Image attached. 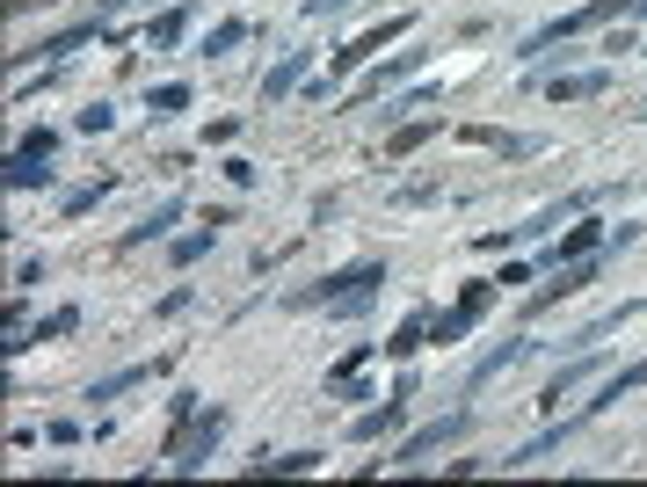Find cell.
<instances>
[{
  "label": "cell",
  "mask_w": 647,
  "mask_h": 487,
  "mask_svg": "<svg viewBox=\"0 0 647 487\" xmlns=\"http://www.w3.org/2000/svg\"><path fill=\"white\" fill-rule=\"evenodd\" d=\"M618 15H647V0H590V8H575V15L545 22L539 36H524V52L517 59H545L553 44H568V36H582V30H604V22H618Z\"/></svg>",
  "instance_id": "obj_1"
},
{
  "label": "cell",
  "mask_w": 647,
  "mask_h": 487,
  "mask_svg": "<svg viewBox=\"0 0 647 487\" xmlns=\"http://www.w3.org/2000/svg\"><path fill=\"white\" fill-rule=\"evenodd\" d=\"M379 284H385V262H357V269L328 277L320 292H291V306H328V314H364Z\"/></svg>",
  "instance_id": "obj_2"
},
{
  "label": "cell",
  "mask_w": 647,
  "mask_h": 487,
  "mask_svg": "<svg viewBox=\"0 0 647 487\" xmlns=\"http://www.w3.org/2000/svg\"><path fill=\"white\" fill-rule=\"evenodd\" d=\"M466 430H473V407H458V415H437V422H422V430L407 436V444H401V452H393V458H385V466H422V458H429V452H444V444H458V436H466Z\"/></svg>",
  "instance_id": "obj_3"
},
{
  "label": "cell",
  "mask_w": 647,
  "mask_h": 487,
  "mask_svg": "<svg viewBox=\"0 0 647 487\" xmlns=\"http://www.w3.org/2000/svg\"><path fill=\"white\" fill-rule=\"evenodd\" d=\"M219 430H226V415H219V407H204L190 436H168V458H176V473H197V466H204L211 444H219Z\"/></svg>",
  "instance_id": "obj_4"
},
{
  "label": "cell",
  "mask_w": 647,
  "mask_h": 487,
  "mask_svg": "<svg viewBox=\"0 0 647 487\" xmlns=\"http://www.w3.org/2000/svg\"><path fill=\"white\" fill-rule=\"evenodd\" d=\"M407 30H415V15H385L379 30H364V36H357V44H342V52L328 59V73H357V66H364L371 52H385V44H393V36H407Z\"/></svg>",
  "instance_id": "obj_5"
},
{
  "label": "cell",
  "mask_w": 647,
  "mask_h": 487,
  "mask_svg": "<svg viewBox=\"0 0 647 487\" xmlns=\"http://www.w3.org/2000/svg\"><path fill=\"white\" fill-rule=\"evenodd\" d=\"M596 269H604V255H575L568 269H553V284L531 292V314H545V306H560V298H575L582 284H596Z\"/></svg>",
  "instance_id": "obj_6"
},
{
  "label": "cell",
  "mask_w": 647,
  "mask_h": 487,
  "mask_svg": "<svg viewBox=\"0 0 647 487\" xmlns=\"http://www.w3.org/2000/svg\"><path fill=\"white\" fill-rule=\"evenodd\" d=\"M44 160H52V131H36V139H22L15 146V160H8V190H44V182H52V168H44Z\"/></svg>",
  "instance_id": "obj_7"
},
{
  "label": "cell",
  "mask_w": 647,
  "mask_h": 487,
  "mask_svg": "<svg viewBox=\"0 0 647 487\" xmlns=\"http://www.w3.org/2000/svg\"><path fill=\"white\" fill-rule=\"evenodd\" d=\"M407 401H415V385H393V393H385V407H364V415L350 422V436H357V444L393 436V430H401V415H407Z\"/></svg>",
  "instance_id": "obj_8"
},
{
  "label": "cell",
  "mask_w": 647,
  "mask_h": 487,
  "mask_svg": "<svg viewBox=\"0 0 647 487\" xmlns=\"http://www.w3.org/2000/svg\"><path fill=\"white\" fill-rule=\"evenodd\" d=\"M604 87H612V73L596 66V73H560V81H545V95H553V103H590Z\"/></svg>",
  "instance_id": "obj_9"
},
{
  "label": "cell",
  "mask_w": 647,
  "mask_h": 487,
  "mask_svg": "<svg viewBox=\"0 0 647 487\" xmlns=\"http://www.w3.org/2000/svg\"><path fill=\"white\" fill-rule=\"evenodd\" d=\"M596 241H604V226H596V219H590V226H568V233H560V247H553L545 262L560 269V262H575V255H596Z\"/></svg>",
  "instance_id": "obj_10"
},
{
  "label": "cell",
  "mask_w": 647,
  "mask_h": 487,
  "mask_svg": "<svg viewBox=\"0 0 647 487\" xmlns=\"http://www.w3.org/2000/svg\"><path fill=\"white\" fill-rule=\"evenodd\" d=\"M415 66H422V52H401V59H393V66H379V73H371V81H364V87H357L350 103H371V95H385V87L401 81V73H415Z\"/></svg>",
  "instance_id": "obj_11"
},
{
  "label": "cell",
  "mask_w": 647,
  "mask_h": 487,
  "mask_svg": "<svg viewBox=\"0 0 647 487\" xmlns=\"http://www.w3.org/2000/svg\"><path fill=\"white\" fill-rule=\"evenodd\" d=\"M298 81H306V52H291V59H284V66L263 81V103H284V95H291Z\"/></svg>",
  "instance_id": "obj_12"
},
{
  "label": "cell",
  "mask_w": 647,
  "mask_h": 487,
  "mask_svg": "<svg viewBox=\"0 0 647 487\" xmlns=\"http://www.w3.org/2000/svg\"><path fill=\"white\" fill-rule=\"evenodd\" d=\"M176 197H168V204H160V211H146V219H139V226H131V233H124V247H139V241H160V233H168V226H176Z\"/></svg>",
  "instance_id": "obj_13"
},
{
  "label": "cell",
  "mask_w": 647,
  "mask_h": 487,
  "mask_svg": "<svg viewBox=\"0 0 647 487\" xmlns=\"http://www.w3.org/2000/svg\"><path fill=\"white\" fill-rule=\"evenodd\" d=\"M109 190H117V174H103V182H88V190H66V197H59V211H66V219H81V211H95Z\"/></svg>",
  "instance_id": "obj_14"
},
{
  "label": "cell",
  "mask_w": 647,
  "mask_h": 487,
  "mask_svg": "<svg viewBox=\"0 0 647 487\" xmlns=\"http://www.w3.org/2000/svg\"><path fill=\"white\" fill-rule=\"evenodd\" d=\"M160 364H131V371H117V379H103V385H88V401H117V393H131V385H146Z\"/></svg>",
  "instance_id": "obj_15"
},
{
  "label": "cell",
  "mask_w": 647,
  "mask_h": 487,
  "mask_svg": "<svg viewBox=\"0 0 647 487\" xmlns=\"http://www.w3.org/2000/svg\"><path fill=\"white\" fill-rule=\"evenodd\" d=\"M466 139H473V146H495V153H509V160H524V153H531V139H502V131H488V124H473Z\"/></svg>",
  "instance_id": "obj_16"
},
{
  "label": "cell",
  "mask_w": 647,
  "mask_h": 487,
  "mask_svg": "<svg viewBox=\"0 0 647 487\" xmlns=\"http://www.w3.org/2000/svg\"><path fill=\"white\" fill-rule=\"evenodd\" d=\"M415 349H422V314H407L393 328V342H385V357H415Z\"/></svg>",
  "instance_id": "obj_17"
},
{
  "label": "cell",
  "mask_w": 647,
  "mask_h": 487,
  "mask_svg": "<svg viewBox=\"0 0 647 487\" xmlns=\"http://www.w3.org/2000/svg\"><path fill=\"white\" fill-rule=\"evenodd\" d=\"M320 452H284V458H255V473H314Z\"/></svg>",
  "instance_id": "obj_18"
},
{
  "label": "cell",
  "mask_w": 647,
  "mask_h": 487,
  "mask_svg": "<svg viewBox=\"0 0 647 487\" xmlns=\"http://www.w3.org/2000/svg\"><path fill=\"white\" fill-rule=\"evenodd\" d=\"M429 131H437V124H407V131H393V139H385V160H407Z\"/></svg>",
  "instance_id": "obj_19"
},
{
  "label": "cell",
  "mask_w": 647,
  "mask_h": 487,
  "mask_svg": "<svg viewBox=\"0 0 647 487\" xmlns=\"http://www.w3.org/2000/svg\"><path fill=\"white\" fill-rule=\"evenodd\" d=\"M517 357H524V342H502V349H495V357H480V371H473L466 385H488L495 371H502V364H517Z\"/></svg>",
  "instance_id": "obj_20"
},
{
  "label": "cell",
  "mask_w": 647,
  "mask_h": 487,
  "mask_svg": "<svg viewBox=\"0 0 647 487\" xmlns=\"http://www.w3.org/2000/svg\"><path fill=\"white\" fill-rule=\"evenodd\" d=\"M176 109H190V87H182V81L153 87V117H176Z\"/></svg>",
  "instance_id": "obj_21"
},
{
  "label": "cell",
  "mask_w": 647,
  "mask_h": 487,
  "mask_svg": "<svg viewBox=\"0 0 647 487\" xmlns=\"http://www.w3.org/2000/svg\"><path fill=\"white\" fill-rule=\"evenodd\" d=\"M182 30H190V8H176V15H160L153 30H146V44H176Z\"/></svg>",
  "instance_id": "obj_22"
},
{
  "label": "cell",
  "mask_w": 647,
  "mask_h": 487,
  "mask_svg": "<svg viewBox=\"0 0 647 487\" xmlns=\"http://www.w3.org/2000/svg\"><path fill=\"white\" fill-rule=\"evenodd\" d=\"M466 328H473V314H466V306H458V314H444L437 328H429V342H458V335H466Z\"/></svg>",
  "instance_id": "obj_23"
},
{
  "label": "cell",
  "mask_w": 647,
  "mask_h": 487,
  "mask_svg": "<svg viewBox=\"0 0 647 487\" xmlns=\"http://www.w3.org/2000/svg\"><path fill=\"white\" fill-rule=\"evenodd\" d=\"M241 36H247V22H219V30L204 36V52H233V44H241Z\"/></svg>",
  "instance_id": "obj_24"
},
{
  "label": "cell",
  "mask_w": 647,
  "mask_h": 487,
  "mask_svg": "<svg viewBox=\"0 0 647 487\" xmlns=\"http://www.w3.org/2000/svg\"><path fill=\"white\" fill-rule=\"evenodd\" d=\"M211 241H219V226H211V219H204V233H190V241H176V262H197V255H204Z\"/></svg>",
  "instance_id": "obj_25"
},
{
  "label": "cell",
  "mask_w": 647,
  "mask_h": 487,
  "mask_svg": "<svg viewBox=\"0 0 647 487\" xmlns=\"http://www.w3.org/2000/svg\"><path fill=\"white\" fill-rule=\"evenodd\" d=\"M66 328H81V314H73V306H59V314L36 328V342H44V335H66Z\"/></svg>",
  "instance_id": "obj_26"
},
{
  "label": "cell",
  "mask_w": 647,
  "mask_h": 487,
  "mask_svg": "<svg viewBox=\"0 0 647 487\" xmlns=\"http://www.w3.org/2000/svg\"><path fill=\"white\" fill-rule=\"evenodd\" d=\"M350 0H306V15H342Z\"/></svg>",
  "instance_id": "obj_27"
}]
</instances>
